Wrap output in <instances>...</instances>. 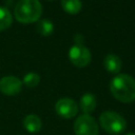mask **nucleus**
<instances>
[{"mask_svg": "<svg viewBox=\"0 0 135 135\" xmlns=\"http://www.w3.org/2000/svg\"><path fill=\"white\" fill-rule=\"evenodd\" d=\"M110 91L118 101L133 102L135 100V79L128 74H118L111 80Z\"/></svg>", "mask_w": 135, "mask_h": 135, "instance_id": "nucleus-1", "label": "nucleus"}, {"mask_svg": "<svg viewBox=\"0 0 135 135\" xmlns=\"http://www.w3.org/2000/svg\"><path fill=\"white\" fill-rule=\"evenodd\" d=\"M42 5L39 0H19L15 5L14 16L21 23H33L40 19Z\"/></svg>", "mask_w": 135, "mask_h": 135, "instance_id": "nucleus-2", "label": "nucleus"}, {"mask_svg": "<svg viewBox=\"0 0 135 135\" xmlns=\"http://www.w3.org/2000/svg\"><path fill=\"white\" fill-rule=\"evenodd\" d=\"M99 123L105 132L113 135L122 133L127 128L126 119L120 114L113 111H105L101 113L99 116Z\"/></svg>", "mask_w": 135, "mask_h": 135, "instance_id": "nucleus-3", "label": "nucleus"}, {"mask_svg": "<svg viewBox=\"0 0 135 135\" xmlns=\"http://www.w3.org/2000/svg\"><path fill=\"white\" fill-rule=\"evenodd\" d=\"M74 132L76 135H98L99 128L91 115L82 114L74 122Z\"/></svg>", "mask_w": 135, "mask_h": 135, "instance_id": "nucleus-4", "label": "nucleus"}, {"mask_svg": "<svg viewBox=\"0 0 135 135\" xmlns=\"http://www.w3.org/2000/svg\"><path fill=\"white\" fill-rule=\"evenodd\" d=\"M69 58L72 64H74L77 68H84L86 66L92 59V54L90 50L82 45V44H77L75 43L70 47L69 51Z\"/></svg>", "mask_w": 135, "mask_h": 135, "instance_id": "nucleus-5", "label": "nucleus"}, {"mask_svg": "<svg viewBox=\"0 0 135 135\" xmlns=\"http://www.w3.org/2000/svg\"><path fill=\"white\" fill-rule=\"evenodd\" d=\"M78 109H79V107H78L77 102L74 99L68 98V97L60 98L55 104L56 113L60 117L65 118V119L75 117L78 113Z\"/></svg>", "mask_w": 135, "mask_h": 135, "instance_id": "nucleus-6", "label": "nucleus"}, {"mask_svg": "<svg viewBox=\"0 0 135 135\" xmlns=\"http://www.w3.org/2000/svg\"><path fill=\"white\" fill-rule=\"evenodd\" d=\"M22 81L16 76H4L0 79V92L6 96H15L20 93Z\"/></svg>", "mask_w": 135, "mask_h": 135, "instance_id": "nucleus-7", "label": "nucleus"}, {"mask_svg": "<svg viewBox=\"0 0 135 135\" xmlns=\"http://www.w3.org/2000/svg\"><path fill=\"white\" fill-rule=\"evenodd\" d=\"M103 65L105 68V70L109 71L110 73L117 74V73L120 72V70L122 68V61L117 55L109 54L104 57Z\"/></svg>", "mask_w": 135, "mask_h": 135, "instance_id": "nucleus-8", "label": "nucleus"}, {"mask_svg": "<svg viewBox=\"0 0 135 135\" xmlns=\"http://www.w3.org/2000/svg\"><path fill=\"white\" fill-rule=\"evenodd\" d=\"M96 104H97L96 97L92 93H85L84 95L81 96L78 107H80L81 111L84 114H88L89 115L90 113H92L95 110Z\"/></svg>", "mask_w": 135, "mask_h": 135, "instance_id": "nucleus-9", "label": "nucleus"}, {"mask_svg": "<svg viewBox=\"0 0 135 135\" xmlns=\"http://www.w3.org/2000/svg\"><path fill=\"white\" fill-rule=\"evenodd\" d=\"M23 127L28 133H38L41 130V119L35 114H28L23 119Z\"/></svg>", "mask_w": 135, "mask_h": 135, "instance_id": "nucleus-10", "label": "nucleus"}, {"mask_svg": "<svg viewBox=\"0 0 135 135\" xmlns=\"http://www.w3.org/2000/svg\"><path fill=\"white\" fill-rule=\"evenodd\" d=\"M61 6L68 14L75 15L81 11L82 3L80 0H61Z\"/></svg>", "mask_w": 135, "mask_h": 135, "instance_id": "nucleus-11", "label": "nucleus"}, {"mask_svg": "<svg viewBox=\"0 0 135 135\" xmlns=\"http://www.w3.org/2000/svg\"><path fill=\"white\" fill-rule=\"evenodd\" d=\"M13 22V16L11 12L5 8L0 6V31H4L11 26Z\"/></svg>", "mask_w": 135, "mask_h": 135, "instance_id": "nucleus-12", "label": "nucleus"}, {"mask_svg": "<svg viewBox=\"0 0 135 135\" xmlns=\"http://www.w3.org/2000/svg\"><path fill=\"white\" fill-rule=\"evenodd\" d=\"M37 32L42 36H50L54 31V24L49 19H42L37 24Z\"/></svg>", "mask_w": 135, "mask_h": 135, "instance_id": "nucleus-13", "label": "nucleus"}, {"mask_svg": "<svg viewBox=\"0 0 135 135\" xmlns=\"http://www.w3.org/2000/svg\"><path fill=\"white\" fill-rule=\"evenodd\" d=\"M39 82H40V76L34 72H30V73L25 74L23 77V80H22V83L26 88H30V89L37 86L39 84Z\"/></svg>", "mask_w": 135, "mask_h": 135, "instance_id": "nucleus-14", "label": "nucleus"}, {"mask_svg": "<svg viewBox=\"0 0 135 135\" xmlns=\"http://www.w3.org/2000/svg\"><path fill=\"white\" fill-rule=\"evenodd\" d=\"M126 135H135L134 133H129V134H126Z\"/></svg>", "mask_w": 135, "mask_h": 135, "instance_id": "nucleus-15", "label": "nucleus"}, {"mask_svg": "<svg viewBox=\"0 0 135 135\" xmlns=\"http://www.w3.org/2000/svg\"><path fill=\"white\" fill-rule=\"evenodd\" d=\"M49 1H52V0H49Z\"/></svg>", "mask_w": 135, "mask_h": 135, "instance_id": "nucleus-16", "label": "nucleus"}]
</instances>
